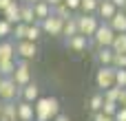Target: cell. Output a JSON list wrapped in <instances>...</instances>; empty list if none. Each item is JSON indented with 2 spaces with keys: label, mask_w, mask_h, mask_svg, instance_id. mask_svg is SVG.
<instances>
[{
  "label": "cell",
  "mask_w": 126,
  "mask_h": 121,
  "mask_svg": "<svg viewBox=\"0 0 126 121\" xmlns=\"http://www.w3.org/2000/svg\"><path fill=\"white\" fill-rule=\"evenodd\" d=\"M33 106H35V121H51L60 115L58 97H40Z\"/></svg>",
  "instance_id": "1"
},
{
  "label": "cell",
  "mask_w": 126,
  "mask_h": 121,
  "mask_svg": "<svg viewBox=\"0 0 126 121\" xmlns=\"http://www.w3.org/2000/svg\"><path fill=\"white\" fill-rule=\"evenodd\" d=\"M115 75H117V66H100L97 73H95V86L106 90L111 86H115Z\"/></svg>",
  "instance_id": "2"
},
{
  "label": "cell",
  "mask_w": 126,
  "mask_h": 121,
  "mask_svg": "<svg viewBox=\"0 0 126 121\" xmlns=\"http://www.w3.org/2000/svg\"><path fill=\"white\" fill-rule=\"evenodd\" d=\"M100 24H102L100 18H95L93 13H82V15H78V29H80V33L86 35V37H93Z\"/></svg>",
  "instance_id": "3"
},
{
  "label": "cell",
  "mask_w": 126,
  "mask_h": 121,
  "mask_svg": "<svg viewBox=\"0 0 126 121\" xmlns=\"http://www.w3.org/2000/svg\"><path fill=\"white\" fill-rule=\"evenodd\" d=\"M115 29L109 24V22H102L100 26H97V31H95V35H93V42H95V46L100 48V46H111L113 44V40H115Z\"/></svg>",
  "instance_id": "4"
},
{
  "label": "cell",
  "mask_w": 126,
  "mask_h": 121,
  "mask_svg": "<svg viewBox=\"0 0 126 121\" xmlns=\"http://www.w3.org/2000/svg\"><path fill=\"white\" fill-rule=\"evenodd\" d=\"M64 22H66V20H62V18H58L55 13H51V15L44 18L40 24H42V31H44L47 35H51V37H60V35L64 33Z\"/></svg>",
  "instance_id": "5"
},
{
  "label": "cell",
  "mask_w": 126,
  "mask_h": 121,
  "mask_svg": "<svg viewBox=\"0 0 126 121\" xmlns=\"http://www.w3.org/2000/svg\"><path fill=\"white\" fill-rule=\"evenodd\" d=\"M20 95V86L13 82V77H2L0 82V101H13Z\"/></svg>",
  "instance_id": "6"
},
{
  "label": "cell",
  "mask_w": 126,
  "mask_h": 121,
  "mask_svg": "<svg viewBox=\"0 0 126 121\" xmlns=\"http://www.w3.org/2000/svg\"><path fill=\"white\" fill-rule=\"evenodd\" d=\"M13 82L22 88V86H27L29 82H31V68H29V60H22V62H18V66H16V71H13Z\"/></svg>",
  "instance_id": "7"
},
{
  "label": "cell",
  "mask_w": 126,
  "mask_h": 121,
  "mask_svg": "<svg viewBox=\"0 0 126 121\" xmlns=\"http://www.w3.org/2000/svg\"><path fill=\"white\" fill-rule=\"evenodd\" d=\"M16 55H20L22 60H33L38 55V42H31V40L16 42Z\"/></svg>",
  "instance_id": "8"
},
{
  "label": "cell",
  "mask_w": 126,
  "mask_h": 121,
  "mask_svg": "<svg viewBox=\"0 0 126 121\" xmlns=\"http://www.w3.org/2000/svg\"><path fill=\"white\" fill-rule=\"evenodd\" d=\"M18 119L20 121H35V106L27 99L18 101Z\"/></svg>",
  "instance_id": "9"
},
{
  "label": "cell",
  "mask_w": 126,
  "mask_h": 121,
  "mask_svg": "<svg viewBox=\"0 0 126 121\" xmlns=\"http://www.w3.org/2000/svg\"><path fill=\"white\" fill-rule=\"evenodd\" d=\"M20 4H22L20 0H13V2H11V4H9V7H7V9L2 11V18H4V20H9L11 24H18V22H22Z\"/></svg>",
  "instance_id": "10"
},
{
  "label": "cell",
  "mask_w": 126,
  "mask_h": 121,
  "mask_svg": "<svg viewBox=\"0 0 126 121\" xmlns=\"http://www.w3.org/2000/svg\"><path fill=\"white\" fill-rule=\"evenodd\" d=\"M66 46H69L71 51H75V53H84V51H86V46H89V37H86V35H82V33L71 35V37H66Z\"/></svg>",
  "instance_id": "11"
},
{
  "label": "cell",
  "mask_w": 126,
  "mask_h": 121,
  "mask_svg": "<svg viewBox=\"0 0 126 121\" xmlns=\"http://www.w3.org/2000/svg\"><path fill=\"white\" fill-rule=\"evenodd\" d=\"M20 97L27 99V101H31V104H35V101L40 99V88H38V84H35V82H29L27 86H22V88H20Z\"/></svg>",
  "instance_id": "12"
},
{
  "label": "cell",
  "mask_w": 126,
  "mask_h": 121,
  "mask_svg": "<svg viewBox=\"0 0 126 121\" xmlns=\"http://www.w3.org/2000/svg\"><path fill=\"white\" fill-rule=\"evenodd\" d=\"M0 121H20L18 119V104H13V101H2Z\"/></svg>",
  "instance_id": "13"
},
{
  "label": "cell",
  "mask_w": 126,
  "mask_h": 121,
  "mask_svg": "<svg viewBox=\"0 0 126 121\" xmlns=\"http://www.w3.org/2000/svg\"><path fill=\"white\" fill-rule=\"evenodd\" d=\"M120 9L111 2V0H100V7H97V15L100 18H104V22H109L115 13H117Z\"/></svg>",
  "instance_id": "14"
},
{
  "label": "cell",
  "mask_w": 126,
  "mask_h": 121,
  "mask_svg": "<svg viewBox=\"0 0 126 121\" xmlns=\"http://www.w3.org/2000/svg\"><path fill=\"white\" fill-rule=\"evenodd\" d=\"M113 60H115V51L111 46H100L97 48V62H100V66H111Z\"/></svg>",
  "instance_id": "15"
},
{
  "label": "cell",
  "mask_w": 126,
  "mask_h": 121,
  "mask_svg": "<svg viewBox=\"0 0 126 121\" xmlns=\"http://www.w3.org/2000/svg\"><path fill=\"white\" fill-rule=\"evenodd\" d=\"M109 24L115 29V33H126V11H124V9H120V11L109 20Z\"/></svg>",
  "instance_id": "16"
},
{
  "label": "cell",
  "mask_w": 126,
  "mask_h": 121,
  "mask_svg": "<svg viewBox=\"0 0 126 121\" xmlns=\"http://www.w3.org/2000/svg\"><path fill=\"white\" fill-rule=\"evenodd\" d=\"M33 9H35V18H38V22H42L44 18H49V15L53 13V7H51L47 0H42V2H35V4H33Z\"/></svg>",
  "instance_id": "17"
},
{
  "label": "cell",
  "mask_w": 126,
  "mask_h": 121,
  "mask_svg": "<svg viewBox=\"0 0 126 121\" xmlns=\"http://www.w3.org/2000/svg\"><path fill=\"white\" fill-rule=\"evenodd\" d=\"M20 13H22V22H27V24L38 22V18H35V9H33L31 2H22V4H20Z\"/></svg>",
  "instance_id": "18"
},
{
  "label": "cell",
  "mask_w": 126,
  "mask_h": 121,
  "mask_svg": "<svg viewBox=\"0 0 126 121\" xmlns=\"http://www.w3.org/2000/svg\"><path fill=\"white\" fill-rule=\"evenodd\" d=\"M16 57V44L9 40L0 42V60H13Z\"/></svg>",
  "instance_id": "19"
},
{
  "label": "cell",
  "mask_w": 126,
  "mask_h": 121,
  "mask_svg": "<svg viewBox=\"0 0 126 121\" xmlns=\"http://www.w3.org/2000/svg\"><path fill=\"white\" fill-rule=\"evenodd\" d=\"M80 33V29H78V15H73V18H69L66 22H64V37H71V35H78Z\"/></svg>",
  "instance_id": "20"
},
{
  "label": "cell",
  "mask_w": 126,
  "mask_h": 121,
  "mask_svg": "<svg viewBox=\"0 0 126 121\" xmlns=\"http://www.w3.org/2000/svg\"><path fill=\"white\" fill-rule=\"evenodd\" d=\"M42 33H44V31H42V24H40V22H33V24H29V29H27V40L38 42Z\"/></svg>",
  "instance_id": "21"
},
{
  "label": "cell",
  "mask_w": 126,
  "mask_h": 121,
  "mask_svg": "<svg viewBox=\"0 0 126 121\" xmlns=\"http://www.w3.org/2000/svg\"><path fill=\"white\" fill-rule=\"evenodd\" d=\"M89 108H91V112H100L104 108V93H95L89 99Z\"/></svg>",
  "instance_id": "22"
},
{
  "label": "cell",
  "mask_w": 126,
  "mask_h": 121,
  "mask_svg": "<svg viewBox=\"0 0 126 121\" xmlns=\"http://www.w3.org/2000/svg\"><path fill=\"white\" fill-rule=\"evenodd\" d=\"M16 66H18L16 60H0V73H2V77H11L13 71H16Z\"/></svg>",
  "instance_id": "23"
},
{
  "label": "cell",
  "mask_w": 126,
  "mask_h": 121,
  "mask_svg": "<svg viewBox=\"0 0 126 121\" xmlns=\"http://www.w3.org/2000/svg\"><path fill=\"white\" fill-rule=\"evenodd\" d=\"M111 48H113L115 53H126V33H117V35H115Z\"/></svg>",
  "instance_id": "24"
},
{
  "label": "cell",
  "mask_w": 126,
  "mask_h": 121,
  "mask_svg": "<svg viewBox=\"0 0 126 121\" xmlns=\"http://www.w3.org/2000/svg\"><path fill=\"white\" fill-rule=\"evenodd\" d=\"M53 13H55L58 18H62V20L73 18V9H69V7H66V2H62V4H58V7H53Z\"/></svg>",
  "instance_id": "25"
},
{
  "label": "cell",
  "mask_w": 126,
  "mask_h": 121,
  "mask_svg": "<svg viewBox=\"0 0 126 121\" xmlns=\"http://www.w3.org/2000/svg\"><path fill=\"white\" fill-rule=\"evenodd\" d=\"M27 29H29L27 22H18V24H13V37H16V42L27 40Z\"/></svg>",
  "instance_id": "26"
},
{
  "label": "cell",
  "mask_w": 126,
  "mask_h": 121,
  "mask_svg": "<svg viewBox=\"0 0 126 121\" xmlns=\"http://www.w3.org/2000/svg\"><path fill=\"white\" fill-rule=\"evenodd\" d=\"M9 35H13V24H11L9 20L0 18V37H2V40H7Z\"/></svg>",
  "instance_id": "27"
},
{
  "label": "cell",
  "mask_w": 126,
  "mask_h": 121,
  "mask_svg": "<svg viewBox=\"0 0 126 121\" xmlns=\"http://www.w3.org/2000/svg\"><path fill=\"white\" fill-rule=\"evenodd\" d=\"M120 110V104L117 101H111V99H106L104 97V108H102V112H106V115H111V117H115V112Z\"/></svg>",
  "instance_id": "28"
},
{
  "label": "cell",
  "mask_w": 126,
  "mask_h": 121,
  "mask_svg": "<svg viewBox=\"0 0 126 121\" xmlns=\"http://www.w3.org/2000/svg\"><path fill=\"white\" fill-rule=\"evenodd\" d=\"M100 7V0H82V13H95Z\"/></svg>",
  "instance_id": "29"
},
{
  "label": "cell",
  "mask_w": 126,
  "mask_h": 121,
  "mask_svg": "<svg viewBox=\"0 0 126 121\" xmlns=\"http://www.w3.org/2000/svg\"><path fill=\"white\" fill-rule=\"evenodd\" d=\"M120 93H122V88L115 84V86H111V88H106V90H104V97H106V99H111V101H117V99H120Z\"/></svg>",
  "instance_id": "30"
},
{
  "label": "cell",
  "mask_w": 126,
  "mask_h": 121,
  "mask_svg": "<svg viewBox=\"0 0 126 121\" xmlns=\"http://www.w3.org/2000/svg\"><path fill=\"white\" fill-rule=\"evenodd\" d=\"M115 84L120 88H126V68H117V75H115Z\"/></svg>",
  "instance_id": "31"
},
{
  "label": "cell",
  "mask_w": 126,
  "mask_h": 121,
  "mask_svg": "<svg viewBox=\"0 0 126 121\" xmlns=\"http://www.w3.org/2000/svg\"><path fill=\"white\" fill-rule=\"evenodd\" d=\"M113 66H117V68H126V53H115Z\"/></svg>",
  "instance_id": "32"
},
{
  "label": "cell",
  "mask_w": 126,
  "mask_h": 121,
  "mask_svg": "<svg viewBox=\"0 0 126 121\" xmlns=\"http://www.w3.org/2000/svg\"><path fill=\"white\" fill-rule=\"evenodd\" d=\"M93 121H115V117H111V115H106V112H93Z\"/></svg>",
  "instance_id": "33"
},
{
  "label": "cell",
  "mask_w": 126,
  "mask_h": 121,
  "mask_svg": "<svg viewBox=\"0 0 126 121\" xmlns=\"http://www.w3.org/2000/svg\"><path fill=\"white\" fill-rule=\"evenodd\" d=\"M64 2H66V7L73 9V11H78V9L82 7V0H64Z\"/></svg>",
  "instance_id": "34"
},
{
  "label": "cell",
  "mask_w": 126,
  "mask_h": 121,
  "mask_svg": "<svg viewBox=\"0 0 126 121\" xmlns=\"http://www.w3.org/2000/svg\"><path fill=\"white\" fill-rule=\"evenodd\" d=\"M115 121H126V108L120 106V110L115 112Z\"/></svg>",
  "instance_id": "35"
},
{
  "label": "cell",
  "mask_w": 126,
  "mask_h": 121,
  "mask_svg": "<svg viewBox=\"0 0 126 121\" xmlns=\"http://www.w3.org/2000/svg\"><path fill=\"white\" fill-rule=\"evenodd\" d=\"M117 104L126 108V88H122V93H120V99H117Z\"/></svg>",
  "instance_id": "36"
},
{
  "label": "cell",
  "mask_w": 126,
  "mask_h": 121,
  "mask_svg": "<svg viewBox=\"0 0 126 121\" xmlns=\"http://www.w3.org/2000/svg\"><path fill=\"white\" fill-rule=\"evenodd\" d=\"M51 121H71V119H69V115H62V112H60L58 117H53Z\"/></svg>",
  "instance_id": "37"
},
{
  "label": "cell",
  "mask_w": 126,
  "mask_h": 121,
  "mask_svg": "<svg viewBox=\"0 0 126 121\" xmlns=\"http://www.w3.org/2000/svg\"><path fill=\"white\" fill-rule=\"evenodd\" d=\"M111 2H113L117 9H124V4H126V0H111Z\"/></svg>",
  "instance_id": "38"
},
{
  "label": "cell",
  "mask_w": 126,
  "mask_h": 121,
  "mask_svg": "<svg viewBox=\"0 0 126 121\" xmlns=\"http://www.w3.org/2000/svg\"><path fill=\"white\" fill-rule=\"evenodd\" d=\"M11 2H13V0H0V9H2V11H4V9H7V7H9V4H11Z\"/></svg>",
  "instance_id": "39"
},
{
  "label": "cell",
  "mask_w": 126,
  "mask_h": 121,
  "mask_svg": "<svg viewBox=\"0 0 126 121\" xmlns=\"http://www.w3.org/2000/svg\"><path fill=\"white\" fill-rule=\"evenodd\" d=\"M47 2H49V4H51V7H58V4H62V2H64V0H47Z\"/></svg>",
  "instance_id": "40"
},
{
  "label": "cell",
  "mask_w": 126,
  "mask_h": 121,
  "mask_svg": "<svg viewBox=\"0 0 126 121\" xmlns=\"http://www.w3.org/2000/svg\"><path fill=\"white\" fill-rule=\"evenodd\" d=\"M24 2H31V4H35V2H42V0H24Z\"/></svg>",
  "instance_id": "41"
},
{
  "label": "cell",
  "mask_w": 126,
  "mask_h": 121,
  "mask_svg": "<svg viewBox=\"0 0 126 121\" xmlns=\"http://www.w3.org/2000/svg\"><path fill=\"white\" fill-rule=\"evenodd\" d=\"M0 82H2V73H0Z\"/></svg>",
  "instance_id": "42"
},
{
  "label": "cell",
  "mask_w": 126,
  "mask_h": 121,
  "mask_svg": "<svg viewBox=\"0 0 126 121\" xmlns=\"http://www.w3.org/2000/svg\"><path fill=\"white\" fill-rule=\"evenodd\" d=\"M0 15H2V9H0Z\"/></svg>",
  "instance_id": "43"
},
{
  "label": "cell",
  "mask_w": 126,
  "mask_h": 121,
  "mask_svg": "<svg viewBox=\"0 0 126 121\" xmlns=\"http://www.w3.org/2000/svg\"><path fill=\"white\" fill-rule=\"evenodd\" d=\"M124 11H126V4H124Z\"/></svg>",
  "instance_id": "44"
},
{
  "label": "cell",
  "mask_w": 126,
  "mask_h": 121,
  "mask_svg": "<svg viewBox=\"0 0 126 121\" xmlns=\"http://www.w3.org/2000/svg\"><path fill=\"white\" fill-rule=\"evenodd\" d=\"M20 2H24V0H20Z\"/></svg>",
  "instance_id": "45"
}]
</instances>
